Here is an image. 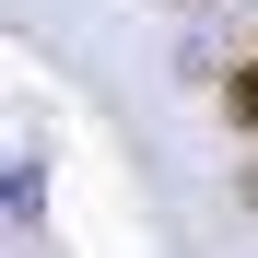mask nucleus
<instances>
[{"label":"nucleus","mask_w":258,"mask_h":258,"mask_svg":"<svg viewBox=\"0 0 258 258\" xmlns=\"http://www.w3.org/2000/svg\"><path fill=\"white\" fill-rule=\"evenodd\" d=\"M223 117H235V129H258V59H246V71L223 82Z\"/></svg>","instance_id":"f257e3e1"},{"label":"nucleus","mask_w":258,"mask_h":258,"mask_svg":"<svg viewBox=\"0 0 258 258\" xmlns=\"http://www.w3.org/2000/svg\"><path fill=\"white\" fill-rule=\"evenodd\" d=\"M246 211H258V164H246Z\"/></svg>","instance_id":"f03ea898"}]
</instances>
